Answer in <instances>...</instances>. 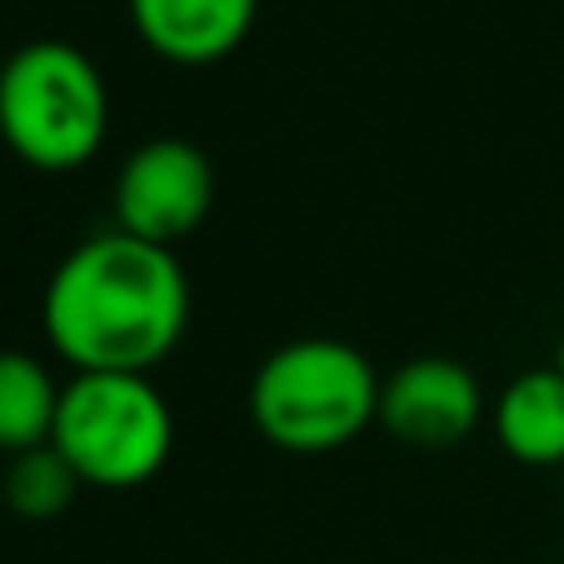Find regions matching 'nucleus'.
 Masks as SVG:
<instances>
[{"label":"nucleus","instance_id":"f257e3e1","mask_svg":"<svg viewBox=\"0 0 564 564\" xmlns=\"http://www.w3.org/2000/svg\"><path fill=\"white\" fill-rule=\"evenodd\" d=\"M41 325L75 375H155L185 340L191 280L175 250L100 230L51 270Z\"/></svg>","mask_w":564,"mask_h":564},{"label":"nucleus","instance_id":"9d476101","mask_svg":"<svg viewBox=\"0 0 564 564\" xmlns=\"http://www.w3.org/2000/svg\"><path fill=\"white\" fill-rule=\"evenodd\" d=\"M86 490L80 475L70 469V459L61 455L55 445H35V449H21L11 455L6 465V479H0V495L11 505V514L21 520H61L65 510L75 505V495Z\"/></svg>","mask_w":564,"mask_h":564},{"label":"nucleus","instance_id":"7ed1b4c3","mask_svg":"<svg viewBox=\"0 0 564 564\" xmlns=\"http://www.w3.org/2000/svg\"><path fill=\"white\" fill-rule=\"evenodd\" d=\"M106 135L110 90L80 45L25 41L0 65V140L31 171H80L100 155Z\"/></svg>","mask_w":564,"mask_h":564},{"label":"nucleus","instance_id":"423d86ee","mask_svg":"<svg viewBox=\"0 0 564 564\" xmlns=\"http://www.w3.org/2000/svg\"><path fill=\"white\" fill-rule=\"evenodd\" d=\"M485 420L479 375L455 355H415L380 380V430L410 449H455Z\"/></svg>","mask_w":564,"mask_h":564},{"label":"nucleus","instance_id":"39448f33","mask_svg":"<svg viewBox=\"0 0 564 564\" xmlns=\"http://www.w3.org/2000/svg\"><path fill=\"white\" fill-rule=\"evenodd\" d=\"M215 205V165L195 140L155 135L120 160L116 175V230L175 250L205 225Z\"/></svg>","mask_w":564,"mask_h":564},{"label":"nucleus","instance_id":"f03ea898","mask_svg":"<svg viewBox=\"0 0 564 564\" xmlns=\"http://www.w3.org/2000/svg\"><path fill=\"white\" fill-rule=\"evenodd\" d=\"M380 380L350 340L305 335L260 360L250 380V420L285 455H335L380 425Z\"/></svg>","mask_w":564,"mask_h":564},{"label":"nucleus","instance_id":"0eeeda50","mask_svg":"<svg viewBox=\"0 0 564 564\" xmlns=\"http://www.w3.org/2000/svg\"><path fill=\"white\" fill-rule=\"evenodd\" d=\"M150 55L171 65H215L246 45L260 0H126Z\"/></svg>","mask_w":564,"mask_h":564},{"label":"nucleus","instance_id":"1a4fd4ad","mask_svg":"<svg viewBox=\"0 0 564 564\" xmlns=\"http://www.w3.org/2000/svg\"><path fill=\"white\" fill-rule=\"evenodd\" d=\"M55 410H61V384L51 365L31 350H0V449L21 455L51 445Z\"/></svg>","mask_w":564,"mask_h":564},{"label":"nucleus","instance_id":"9b49d317","mask_svg":"<svg viewBox=\"0 0 564 564\" xmlns=\"http://www.w3.org/2000/svg\"><path fill=\"white\" fill-rule=\"evenodd\" d=\"M554 365H560V375H564V335H560V355H554Z\"/></svg>","mask_w":564,"mask_h":564},{"label":"nucleus","instance_id":"20e7f679","mask_svg":"<svg viewBox=\"0 0 564 564\" xmlns=\"http://www.w3.org/2000/svg\"><path fill=\"white\" fill-rule=\"evenodd\" d=\"M51 445L90 490H140L175 449L171 400L150 375H70Z\"/></svg>","mask_w":564,"mask_h":564},{"label":"nucleus","instance_id":"6e6552de","mask_svg":"<svg viewBox=\"0 0 564 564\" xmlns=\"http://www.w3.org/2000/svg\"><path fill=\"white\" fill-rule=\"evenodd\" d=\"M490 430L510 459L530 469L564 465V375L560 365L524 370L495 394Z\"/></svg>","mask_w":564,"mask_h":564}]
</instances>
